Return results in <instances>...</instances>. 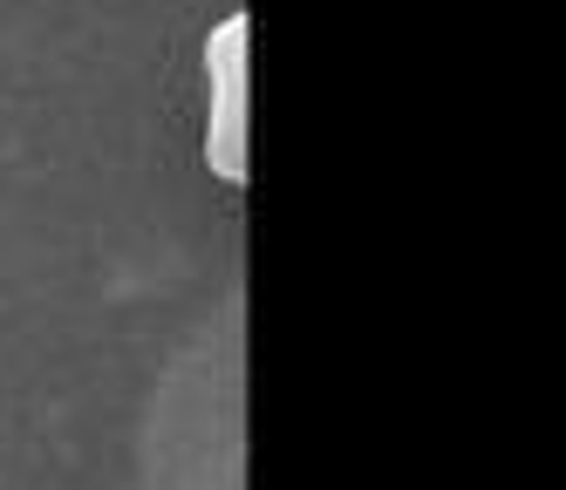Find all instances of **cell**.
Returning <instances> with one entry per match:
<instances>
[{
	"label": "cell",
	"mask_w": 566,
	"mask_h": 490,
	"mask_svg": "<svg viewBox=\"0 0 566 490\" xmlns=\"http://www.w3.org/2000/svg\"><path fill=\"white\" fill-rule=\"evenodd\" d=\"M247 21H226L212 34V82H219V137H212V163L219 178H247V157H239V75H247Z\"/></svg>",
	"instance_id": "1"
}]
</instances>
